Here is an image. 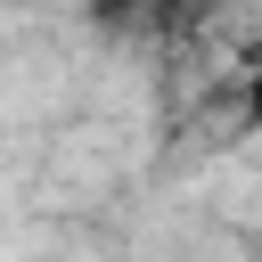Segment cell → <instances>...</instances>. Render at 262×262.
Returning <instances> with one entry per match:
<instances>
[{
	"label": "cell",
	"mask_w": 262,
	"mask_h": 262,
	"mask_svg": "<svg viewBox=\"0 0 262 262\" xmlns=\"http://www.w3.org/2000/svg\"><path fill=\"white\" fill-rule=\"evenodd\" d=\"M16 8H25V0H16Z\"/></svg>",
	"instance_id": "obj_3"
},
{
	"label": "cell",
	"mask_w": 262,
	"mask_h": 262,
	"mask_svg": "<svg viewBox=\"0 0 262 262\" xmlns=\"http://www.w3.org/2000/svg\"><path fill=\"white\" fill-rule=\"evenodd\" d=\"M90 25H106V33H131V25H147V0H90Z\"/></svg>",
	"instance_id": "obj_1"
},
{
	"label": "cell",
	"mask_w": 262,
	"mask_h": 262,
	"mask_svg": "<svg viewBox=\"0 0 262 262\" xmlns=\"http://www.w3.org/2000/svg\"><path fill=\"white\" fill-rule=\"evenodd\" d=\"M246 123L262 131V57H254V74H246Z\"/></svg>",
	"instance_id": "obj_2"
}]
</instances>
